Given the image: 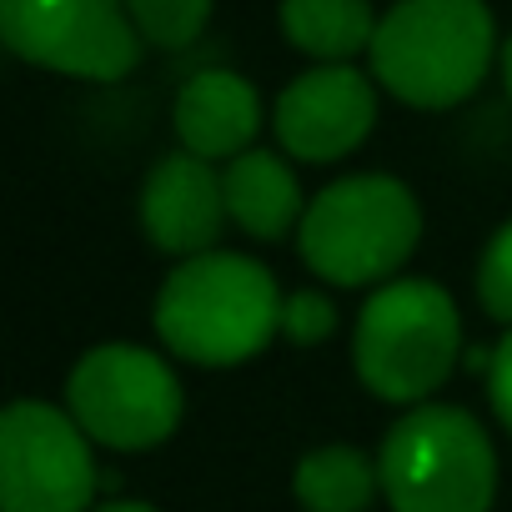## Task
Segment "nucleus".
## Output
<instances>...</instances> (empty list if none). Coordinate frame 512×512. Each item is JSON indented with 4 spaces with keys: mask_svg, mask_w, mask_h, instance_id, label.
Wrapping results in <instances>:
<instances>
[{
    "mask_svg": "<svg viewBox=\"0 0 512 512\" xmlns=\"http://www.w3.org/2000/svg\"><path fill=\"white\" fill-rule=\"evenodd\" d=\"M277 21L282 36L322 66H347L352 56L372 51L377 36V16L367 0H282Z\"/></svg>",
    "mask_w": 512,
    "mask_h": 512,
    "instance_id": "obj_13",
    "label": "nucleus"
},
{
    "mask_svg": "<svg viewBox=\"0 0 512 512\" xmlns=\"http://www.w3.org/2000/svg\"><path fill=\"white\" fill-rule=\"evenodd\" d=\"M277 277L241 251H206L181 262L156 297V337L196 367L251 362L282 332Z\"/></svg>",
    "mask_w": 512,
    "mask_h": 512,
    "instance_id": "obj_1",
    "label": "nucleus"
},
{
    "mask_svg": "<svg viewBox=\"0 0 512 512\" xmlns=\"http://www.w3.org/2000/svg\"><path fill=\"white\" fill-rule=\"evenodd\" d=\"M221 221H226V191L211 161L176 151L151 166L146 191H141V226L151 246L191 262V256L211 251V241L221 236Z\"/></svg>",
    "mask_w": 512,
    "mask_h": 512,
    "instance_id": "obj_10",
    "label": "nucleus"
},
{
    "mask_svg": "<svg viewBox=\"0 0 512 512\" xmlns=\"http://www.w3.org/2000/svg\"><path fill=\"white\" fill-rule=\"evenodd\" d=\"M282 332L297 347H312V342H322V337L337 332V307L322 292H292L282 302Z\"/></svg>",
    "mask_w": 512,
    "mask_h": 512,
    "instance_id": "obj_17",
    "label": "nucleus"
},
{
    "mask_svg": "<svg viewBox=\"0 0 512 512\" xmlns=\"http://www.w3.org/2000/svg\"><path fill=\"white\" fill-rule=\"evenodd\" d=\"M377 121V91L352 66H317L297 76L272 111L282 151L297 161H342L367 141Z\"/></svg>",
    "mask_w": 512,
    "mask_h": 512,
    "instance_id": "obj_9",
    "label": "nucleus"
},
{
    "mask_svg": "<svg viewBox=\"0 0 512 512\" xmlns=\"http://www.w3.org/2000/svg\"><path fill=\"white\" fill-rule=\"evenodd\" d=\"M492 11L482 0H397L372 36V76L417 111L467 101L492 66Z\"/></svg>",
    "mask_w": 512,
    "mask_h": 512,
    "instance_id": "obj_2",
    "label": "nucleus"
},
{
    "mask_svg": "<svg viewBox=\"0 0 512 512\" xmlns=\"http://www.w3.org/2000/svg\"><path fill=\"white\" fill-rule=\"evenodd\" d=\"M417 236H422L417 196L397 176L377 171L332 181L297 226L302 262L337 287H367L392 277L417 251Z\"/></svg>",
    "mask_w": 512,
    "mask_h": 512,
    "instance_id": "obj_4",
    "label": "nucleus"
},
{
    "mask_svg": "<svg viewBox=\"0 0 512 512\" xmlns=\"http://www.w3.org/2000/svg\"><path fill=\"white\" fill-rule=\"evenodd\" d=\"M96 462L71 412L51 402H11L0 417V507L6 512H86Z\"/></svg>",
    "mask_w": 512,
    "mask_h": 512,
    "instance_id": "obj_8",
    "label": "nucleus"
},
{
    "mask_svg": "<svg viewBox=\"0 0 512 512\" xmlns=\"http://www.w3.org/2000/svg\"><path fill=\"white\" fill-rule=\"evenodd\" d=\"M502 81H507V96H512V36H507V46H502Z\"/></svg>",
    "mask_w": 512,
    "mask_h": 512,
    "instance_id": "obj_20",
    "label": "nucleus"
},
{
    "mask_svg": "<svg viewBox=\"0 0 512 512\" xmlns=\"http://www.w3.org/2000/svg\"><path fill=\"white\" fill-rule=\"evenodd\" d=\"M462 352V317L437 282H387L357 317L352 367L382 402L422 407Z\"/></svg>",
    "mask_w": 512,
    "mask_h": 512,
    "instance_id": "obj_5",
    "label": "nucleus"
},
{
    "mask_svg": "<svg viewBox=\"0 0 512 512\" xmlns=\"http://www.w3.org/2000/svg\"><path fill=\"white\" fill-rule=\"evenodd\" d=\"M0 36L21 61L81 81H121L146 56L126 0H0Z\"/></svg>",
    "mask_w": 512,
    "mask_h": 512,
    "instance_id": "obj_7",
    "label": "nucleus"
},
{
    "mask_svg": "<svg viewBox=\"0 0 512 512\" xmlns=\"http://www.w3.org/2000/svg\"><path fill=\"white\" fill-rule=\"evenodd\" d=\"M221 191H226V216L256 241H282L307 216L292 166L272 151H246V156L226 161Z\"/></svg>",
    "mask_w": 512,
    "mask_h": 512,
    "instance_id": "obj_12",
    "label": "nucleus"
},
{
    "mask_svg": "<svg viewBox=\"0 0 512 512\" xmlns=\"http://www.w3.org/2000/svg\"><path fill=\"white\" fill-rule=\"evenodd\" d=\"M487 397H492V412L497 422L512 432V332L497 342V352L487 357Z\"/></svg>",
    "mask_w": 512,
    "mask_h": 512,
    "instance_id": "obj_18",
    "label": "nucleus"
},
{
    "mask_svg": "<svg viewBox=\"0 0 512 512\" xmlns=\"http://www.w3.org/2000/svg\"><path fill=\"white\" fill-rule=\"evenodd\" d=\"M171 121H176V136L191 156L236 161V156H246L251 136L262 131V96H256V86L241 81L236 71L211 66V71H196L181 86Z\"/></svg>",
    "mask_w": 512,
    "mask_h": 512,
    "instance_id": "obj_11",
    "label": "nucleus"
},
{
    "mask_svg": "<svg viewBox=\"0 0 512 512\" xmlns=\"http://www.w3.org/2000/svg\"><path fill=\"white\" fill-rule=\"evenodd\" d=\"M377 477L392 512H492L497 452L472 412L422 402L387 432Z\"/></svg>",
    "mask_w": 512,
    "mask_h": 512,
    "instance_id": "obj_3",
    "label": "nucleus"
},
{
    "mask_svg": "<svg viewBox=\"0 0 512 512\" xmlns=\"http://www.w3.org/2000/svg\"><path fill=\"white\" fill-rule=\"evenodd\" d=\"M126 11L151 46L181 51L201 36V26L211 16V0H126Z\"/></svg>",
    "mask_w": 512,
    "mask_h": 512,
    "instance_id": "obj_15",
    "label": "nucleus"
},
{
    "mask_svg": "<svg viewBox=\"0 0 512 512\" xmlns=\"http://www.w3.org/2000/svg\"><path fill=\"white\" fill-rule=\"evenodd\" d=\"M96 512H156V507H146V502H106Z\"/></svg>",
    "mask_w": 512,
    "mask_h": 512,
    "instance_id": "obj_19",
    "label": "nucleus"
},
{
    "mask_svg": "<svg viewBox=\"0 0 512 512\" xmlns=\"http://www.w3.org/2000/svg\"><path fill=\"white\" fill-rule=\"evenodd\" d=\"M477 302L487 307V317L512 327V221L487 241L482 262H477Z\"/></svg>",
    "mask_w": 512,
    "mask_h": 512,
    "instance_id": "obj_16",
    "label": "nucleus"
},
{
    "mask_svg": "<svg viewBox=\"0 0 512 512\" xmlns=\"http://www.w3.org/2000/svg\"><path fill=\"white\" fill-rule=\"evenodd\" d=\"M297 497L307 512H367L372 492L382 487L377 467L357 447H317L297 462Z\"/></svg>",
    "mask_w": 512,
    "mask_h": 512,
    "instance_id": "obj_14",
    "label": "nucleus"
},
{
    "mask_svg": "<svg viewBox=\"0 0 512 512\" xmlns=\"http://www.w3.org/2000/svg\"><path fill=\"white\" fill-rule=\"evenodd\" d=\"M66 412L91 442L116 452H146L176 432L181 382L156 352L106 342L71 367Z\"/></svg>",
    "mask_w": 512,
    "mask_h": 512,
    "instance_id": "obj_6",
    "label": "nucleus"
}]
</instances>
